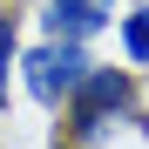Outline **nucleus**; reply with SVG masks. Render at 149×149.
<instances>
[{
	"instance_id": "nucleus-3",
	"label": "nucleus",
	"mask_w": 149,
	"mask_h": 149,
	"mask_svg": "<svg viewBox=\"0 0 149 149\" xmlns=\"http://www.w3.org/2000/svg\"><path fill=\"white\" fill-rule=\"evenodd\" d=\"M109 20H115V0H47L41 27H47V41H88Z\"/></svg>"
},
{
	"instance_id": "nucleus-2",
	"label": "nucleus",
	"mask_w": 149,
	"mask_h": 149,
	"mask_svg": "<svg viewBox=\"0 0 149 149\" xmlns=\"http://www.w3.org/2000/svg\"><path fill=\"white\" fill-rule=\"evenodd\" d=\"M95 61L81 54V41H41L34 54H20V81H27V95L41 109H61L74 88H81V74Z\"/></svg>"
},
{
	"instance_id": "nucleus-5",
	"label": "nucleus",
	"mask_w": 149,
	"mask_h": 149,
	"mask_svg": "<svg viewBox=\"0 0 149 149\" xmlns=\"http://www.w3.org/2000/svg\"><path fill=\"white\" fill-rule=\"evenodd\" d=\"M14 68H20V20L0 14V109H7V81H14Z\"/></svg>"
},
{
	"instance_id": "nucleus-4",
	"label": "nucleus",
	"mask_w": 149,
	"mask_h": 149,
	"mask_svg": "<svg viewBox=\"0 0 149 149\" xmlns=\"http://www.w3.org/2000/svg\"><path fill=\"white\" fill-rule=\"evenodd\" d=\"M122 54H129V68H149V7L122 14Z\"/></svg>"
},
{
	"instance_id": "nucleus-1",
	"label": "nucleus",
	"mask_w": 149,
	"mask_h": 149,
	"mask_svg": "<svg viewBox=\"0 0 149 149\" xmlns=\"http://www.w3.org/2000/svg\"><path fill=\"white\" fill-rule=\"evenodd\" d=\"M115 115H136V74L129 68H88L81 88L68 95V136L95 142V136H109Z\"/></svg>"
}]
</instances>
